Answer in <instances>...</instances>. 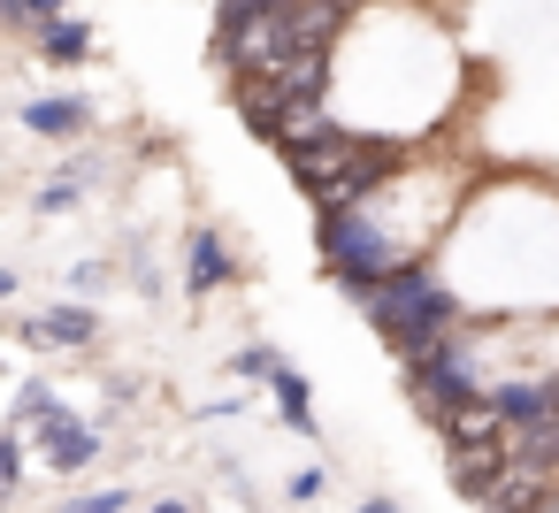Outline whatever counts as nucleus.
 Listing matches in <instances>:
<instances>
[{
	"label": "nucleus",
	"mask_w": 559,
	"mask_h": 513,
	"mask_svg": "<svg viewBox=\"0 0 559 513\" xmlns=\"http://www.w3.org/2000/svg\"><path fill=\"white\" fill-rule=\"evenodd\" d=\"M353 307L368 314V330H376L399 360H414V353H429V345H452V330H460V299H452L421 261H406L391 284L360 291Z\"/></svg>",
	"instance_id": "obj_1"
},
{
	"label": "nucleus",
	"mask_w": 559,
	"mask_h": 513,
	"mask_svg": "<svg viewBox=\"0 0 559 513\" xmlns=\"http://www.w3.org/2000/svg\"><path fill=\"white\" fill-rule=\"evenodd\" d=\"M314 230H322V238H314V246H322V269H330L353 299H360V291H376V284H391V276L406 269V246L383 230V215H376V207L322 215Z\"/></svg>",
	"instance_id": "obj_2"
},
{
	"label": "nucleus",
	"mask_w": 559,
	"mask_h": 513,
	"mask_svg": "<svg viewBox=\"0 0 559 513\" xmlns=\"http://www.w3.org/2000/svg\"><path fill=\"white\" fill-rule=\"evenodd\" d=\"M406 391L429 406V421H452V414H490V383L475 375V360L460 353V337H452V345L414 353V360H406Z\"/></svg>",
	"instance_id": "obj_3"
},
{
	"label": "nucleus",
	"mask_w": 559,
	"mask_h": 513,
	"mask_svg": "<svg viewBox=\"0 0 559 513\" xmlns=\"http://www.w3.org/2000/svg\"><path fill=\"white\" fill-rule=\"evenodd\" d=\"M32 429H39V460H47L55 475L93 467V460H100V437H108L100 421H78V414H62V406H55L47 421H32Z\"/></svg>",
	"instance_id": "obj_4"
},
{
	"label": "nucleus",
	"mask_w": 559,
	"mask_h": 513,
	"mask_svg": "<svg viewBox=\"0 0 559 513\" xmlns=\"http://www.w3.org/2000/svg\"><path fill=\"white\" fill-rule=\"evenodd\" d=\"M24 345H39V353H85V345H100V314L93 307H47V314L24 322Z\"/></svg>",
	"instance_id": "obj_5"
},
{
	"label": "nucleus",
	"mask_w": 559,
	"mask_h": 513,
	"mask_svg": "<svg viewBox=\"0 0 559 513\" xmlns=\"http://www.w3.org/2000/svg\"><path fill=\"white\" fill-rule=\"evenodd\" d=\"M230 276H238L230 246H223L215 230H192V238H185V291H192V299H207V291H223Z\"/></svg>",
	"instance_id": "obj_6"
},
{
	"label": "nucleus",
	"mask_w": 559,
	"mask_h": 513,
	"mask_svg": "<svg viewBox=\"0 0 559 513\" xmlns=\"http://www.w3.org/2000/svg\"><path fill=\"white\" fill-rule=\"evenodd\" d=\"M85 123H93V100H78V93H47V100L24 108L32 139H85Z\"/></svg>",
	"instance_id": "obj_7"
},
{
	"label": "nucleus",
	"mask_w": 559,
	"mask_h": 513,
	"mask_svg": "<svg viewBox=\"0 0 559 513\" xmlns=\"http://www.w3.org/2000/svg\"><path fill=\"white\" fill-rule=\"evenodd\" d=\"M93 55V32L78 24V16H55V24H39V62H55V70H78Z\"/></svg>",
	"instance_id": "obj_8"
},
{
	"label": "nucleus",
	"mask_w": 559,
	"mask_h": 513,
	"mask_svg": "<svg viewBox=\"0 0 559 513\" xmlns=\"http://www.w3.org/2000/svg\"><path fill=\"white\" fill-rule=\"evenodd\" d=\"M85 192H93V162H62V169L32 192V207H39V215H62V207H78Z\"/></svg>",
	"instance_id": "obj_9"
},
{
	"label": "nucleus",
	"mask_w": 559,
	"mask_h": 513,
	"mask_svg": "<svg viewBox=\"0 0 559 513\" xmlns=\"http://www.w3.org/2000/svg\"><path fill=\"white\" fill-rule=\"evenodd\" d=\"M269 391H276V406H284V429H299V437H314V429H322V421H314V391H307V375H299L292 360L276 368V383H269Z\"/></svg>",
	"instance_id": "obj_10"
},
{
	"label": "nucleus",
	"mask_w": 559,
	"mask_h": 513,
	"mask_svg": "<svg viewBox=\"0 0 559 513\" xmlns=\"http://www.w3.org/2000/svg\"><path fill=\"white\" fill-rule=\"evenodd\" d=\"M284 9H292V0H215V47L253 32V24H269V16H284Z\"/></svg>",
	"instance_id": "obj_11"
},
{
	"label": "nucleus",
	"mask_w": 559,
	"mask_h": 513,
	"mask_svg": "<svg viewBox=\"0 0 559 513\" xmlns=\"http://www.w3.org/2000/svg\"><path fill=\"white\" fill-rule=\"evenodd\" d=\"M276 368H284L276 345H238L230 353V375H246V383H276Z\"/></svg>",
	"instance_id": "obj_12"
},
{
	"label": "nucleus",
	"mask_w": 559,
	"mask_h": 513,
	"mask_svg": "<svg viewBox=\"0 0 559 513\" xmlns=\"http://www.w3.org/2000/svg\"><path fill=\"white\" fill-rule=\"evenodd\" d=\"M16 482H24V429H0V505L16 498Z\"/></svg>",
	"instance_id": "obj_13"
},
{
	"label": "nucleus",
	"mask_w": 559,
	"mask_h": 513,
	"mask_svg": "<svg viewBox=\"0 0 559 513\" xmlns=\"http://www.w3.org/2000/svg\"><path fill=\"white\" fill-rule=\"evenodd\" d=\"M62 513H131V490H123V482H108V490H85V498H70Z\"/></svg>",
	"instance_id": "obj_14"
},
{
	"label": "nucleus",
	"mask_w": 559,
	"mask_h": 513,
	"mask_svg": "<svg viewBox=\"0 0 559 513\" xmlns=\"http://www.w3.org/2000/svg\"><path fill=\"white\" fill-rule=\"evenodd\" d=\"M284 490H292V498H299V505H314V498H322V490H330V475H322V467H299V475H292V482H284Z\"/></svg>",
	"instance_id": "obj_15"
},
{
	"label": "nucleus",
	"mask_w": 559,
	"mask_h": 513,
	"mask_svg": "<svg viewBox=\"0 0 559 513\" xmlns=\"http://www.w3.org/2000/svg\"><path fill=\"white\" fill-rule=\"evenodd\" d=\"M0 32H39V16L24 9V0H0Z\"/></svg>",
	"instance_id": "obj_16"
},
{
	"label": "nucleus",
	"mask_w": 559,
	"mask_h": 513,
	"mask_svg": "<svg viewBox=\"0 0 559 513\" xmlns=\"http://www.w3.org/2000/svg\"><path fill=\"white\" fill-rule=\"evenodd\" d=\"M24 9H32L39 24H55V16H70V0H24Z\"/></svg>",
	"instance_id": "obj_17"
},
{
	"label": "nucleus",
	"mask_w": 559,
	"mask_h": 513,
	"mask_svg": "<svg viewBox=\"0 0 559 513\" xmlns=\"http://www.w3.org/2000/svg\"><path fill=\"white\" fill-rule=\"evenodd\" d=\"M353 513H406V505H399V498H383V490H376V498H360V505H353Z\"/></svg>",
	"instance_id": "obj_18"
},
{
	"label": "nucleus",
	"mask_w": 559,
	"mask_h": 513,
	"mask_svg": "<svg viewBox=\"0 0 559 513\" xmlns=\"http://www.w3.org/2000/svg\"><path fill=\"white\" fill-rule=\"evenodd\" d=\"M0 299H16V269H0Z\"/></svg>",
	"instance_id": "obj_19"
},
{
	"label": "nucleus",
	"mask_w": 559,
	"mask_h": 513,
	"mask_svg": "<svg viewBox=\"0 0 559 513\" xmlns=\"http://www.w3.org/2000/svg\"><path fill=\"white\" fill-rule=\"evenodd\" d=\"M154 513H192V505H185V498H162V505H154Z\"/></svg>",
	"instance_id": "obj_20"
}]
</instances>
